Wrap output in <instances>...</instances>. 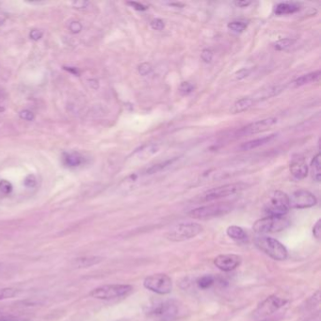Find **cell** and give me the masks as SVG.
I'll return each instance as SVG.
<instances>
[{
  "mask_svg": "<svg viewBox=\"0 0 321 321\" xmlns=\"http://www.w3.org/2000/svg\"><path fill=\"white\" fill-rule=\"evenodd\" d=\"M158 151H159V145L158 144L150 143V144L142 146L138 151L136 152V153H138V157H140L141 159H146V158L153 155L154 153H157Z\"/></svg>",
  "mask_w": 321,
  "mask_h": 321,
  "instance_id": "22",
  "label": "cell"
},
{
  "mask_svg": "<svg viewBox=\"0 0 321 321\" xmlns=\"http://www.w3.org/2000/svg\"><path fill=\"white\" fill-rule=\"evenodd\" d=\"M276 138L275 134L273 135H270V136H266V137H262V138H255L250 141H247L242 143L239 146V149L241 151H250V150H253L255 148H258L260 146H263L269 142H270L271 140H273Z\"/></svg>",
  "mask_w": 321,
  "mask_h": 321,
  "instance_id": "14",
  "label": "cell"
},
{
  "mask_svg": "<svg viewBox=\"0 0 321 321\" xmlns=\"http://www.w3.org/2000/svg\"><path fill=\"white\" fill-rule=\"evenodd\" d=\"M19 116L22 120H25V121H29V122H31V121H34L35 119V115L34 113L29 110V109H24L22 111L19 112Z\"/></svg>",
  "mask_w": 321,
  "mask_h": 321,
  "instance_id": "32",
  "label": "cell"
},
{
  "mask_svg": "<svg viewBox=\"0 0 321 321\" xmlns=\"http://www.w3.org/2000/svg\"><path fill=\"white\" fill-rule=\"evenodd\" d=\"M201 58L204 62L209 63L213 59V52L210 49H204L201 54Z\"/></svg>",
  "mask_w": 321,
  "mask_h": 321,
  "instance_id": "35",
  "label": "cell"
},
{
  "mask_svg": "<svg viewBox=\"0 0 321 321\" xmlns=\"http://www.w3.org/2000/svg\"><path fill=\"white\" fill-rule=\"evenodd\" d=\"M254 243L264 253H266L274 260H286L288 256V252L287 248L273 237L260 236L255 237Z\"/></svg>",
  "mask_w": 321,
  "mask_h": 321,
  "instance_id": "3",
  "label": "cell"
},
{
  "mask_svg": "<svg viewBox=\"0 0 321 321\" xmlns=\"http://www.w3.org/2000/svg\"><path fill=\"white\" fill-rule=\"evenodd\" d=\"M248 187V185L243 182H238V183L226 184L218 187H214L212 189L207 190L204 192L200 201L202 202H211L215 200L221 199L225 198L231 195L237 194L242 190H244Z\"/></svg>",
  "mask_w": 321,
  "mask_h": 321,
  "instance_id": "8",
  "label": "cell"
},
{
  "mask_svg": "<svg viewBox=\"0 0 321 321\" xmlns=\"http://www.w3.org/2000/svg\"><path fill=\"white\" fill-rule=\"evenodd\" d=\"M254 101L253 98H249V97H245L242 99H239L238 101H237L233 107L231 108V112L234 114H237V113H241L244 112L246 110H248L249 108L253 107Z\"/></svg>",
  "mask_w": 321,
  "mask_h": 321,
  "instance_id": "19",
  "label": "cell"
},
{
  "mask_svg": "<svg viewBox=\"0 0 321 321\" xmlns=\"http://www.w3.org/2000/svg\"><path fill=\"white\" fill-rule=\"evenodd\" d=\"M282 92V89L280 87H270L266 91H261L257 93V98L258 99H266L272 97L274 95H277L279 92Z\"/></svg>",
  "mask_w": 321,
  "mask_h": 321,
  "instance_id": "25",
  "label": "cell"
},
{
  "mask_svg": "<svg viewBox=\"0 0 321 321\" xmlns=\"http://www.w3.org/2000/svg\"><path fill=\"white\" fill-rule=\"evenodd\" d=\"M17 293V291L15 288H4L0 290V301L1 300H6V299H11L15 297Z\"/></svg>",
  "mask_w": 321,
  "mask_h": 321,
  "instance_id": "29",
  "label": "cell"
},
{
  "mask_svg": "<svg viewBox=\"0 0 321 321\" xmlns=\"http://www.w3.org/2000/svg\"><path fill=\"white\" fill-rule=\"evenodd\" d=\"M311 169H312V175L315 181L320 182L321 179V153H318L311 163Z\"/></svg>",
  "mask_w": 321,
  "mask_h": 321,
  "instance_id": "23",
  "label": "cell"
},
{
  "mask_svg": "<svg viewBox=\"0 0 321 321\" xmlns=\"http://www.w3.org/2000/svg\"><path fill=\"white\" fill-rule=\"evenodd\" d=\"M308 166L303 160H297L292 162L290 165L291 174L298 180L304 179L308 175Z\"/></svg>",
  "mask_w": 321,
  "mask_h": 321,
  "instance_id": "15",
  "label": "cell"
},
{
  "mask_svg": "<svg viewBox=\"0 0 321 321\" xmlns=\"http://www.w3.org/2000/svg\"><path fill=\"white\" fill-rule=\"evenodd\" d=\"M143 287L156 294L167 295L172 290V281L167 274L156 273L147 276L143 281Z\"/></svg>",
  "mask_w": 321,
  "mask_h": 321,
  "instance_id": "9",
  "label": "cell"
},
{
  "mask_svg": "<svg viewBox=\"0 0 321 321\" xmlns=\"http://www.w3.org/2000/svg\"><path fill=\"white\" fill-rule=\"evenodd\" d=\"M36 184H37V179L33 174L28 175L24 180V185L27 187H34L36 186Z\"/></svg>",
  "mask_w": 321,
  "mask_h": 321,
  "instance_id": "37",
  "label": "cell"
},
{
  "mask_svg": "<svg viewBox=\"0 0 321 321\" xmlns=\"http://www.w3.org/2000/svg\"><path fill=\"white\" fill-rule=\"evenodd\" d=\"M146 313L157 321H173L180 315V307L174 301H164L151 304Z\"/></svg>",
  "mask_w": 321,
  "mask_h": 321,
  "instance_id": "2",
  "label": "cell"
},
{
  "mask_svg": "<svg viewBox=\"0 0 321 321\" xmlns=\"http://www.w3.org/2000/svg\"><path fill=\"white\" fill-rule=\"evenodd\" d=\"M127 5L131 6L134 10H137L139 12H143V11H146L148 9L147 6H145L143 4H140L138 2H127Z\"/></svg>",
  "mask_w": 321,
  "mask_h": 321,
  "instance_id": "39",
  "label": "cell"
},
{
  "mask_svg": "<svg viewBox=\"0 0 321 321\" xmlns=\"http://www.w3.org/2000/svg\"><path fill=\"white\" fill-rule=\"evenodd\" d=\"M171 162H172V160H168V161H166V162H162V163H160V164H156V165H154V166H152L151 168L148 169L146 170V173H147V174L155 173V172L161 170L162 169L166 168L168 165L171 164Z\"/></svg>",
  "mask_w": 321,
  "mask_h": 321,
  "instance_id": "28",
  "label": "cell"
},
{
  "mask_svg": "<svg viewBox=\"0 0 321 321\" xmlns=\"http://www.w3.org/2000/svg\"><path fill=\"white\" fill-rule=\"evenodd\" d=\"M226 234L230 238H232L233 240H236L237 242H243V241H246L248 238L247 233L245 232L244 229L239 226H237V225L229 226L226 230Z\"/></svg>",
  "mask_w": 321,
  "mask_h": 321,
  "instance_id": "17",
  "label": "cell"
},
{
  "mask_svg": "<svg viewBox=\"0 0 321 321\" xmlns=\"http://www.w3.org/2000/svg\"><path fill=\"white\" fill-rule=\"evenodd\" d=\"M69 30L73 34H77L82 31V25L78 21H73L69 25Z\"/></svg>",
  "mask_w": 321,
  "mask_h": 321,
  "instance_id": "36",
  "label": "cell"
},
{
  "mask_svg": "<svg viewBox=\"0 0 321 321\" xmlns=\"http://www.w3.org/2000/svg\"><path fill=\"white\" fill-rule=\"evenodd\" d=\"M313 234L316 238L320 239L321 236V220H319L313 227Z\"/></svg>",
  "mask_w": 321,
  "mask_h": 321,
  "instance_id": "40",
  "label": "cell"
},
{
  "mask_svg": "<svg viewBox=\"0 0 321 321\" xmlns=\"http://www.w3.org/2000/svg\"><path fill=\"white\" fill-rule=\"evenodd\" d=\"M88 4H89V2H87V1H77V2L73 3V6L76 9H85L88 6Z\"/></svg>",
  "mask_w": 321,
  "mask_h": 321,
  "instance_id": "42",
  "label": "cell"
},
{
  "mask_svg": "<svg viewBox=\"0 0 321 321\" xmlns=\"http://www.w3.org/2000/svg\"><path fill=\"white\" fill-rule=\"evenodd\" d=\"M278 122V119L275 117H270L263 120H259L256 122H252L244 127H242L237 134L245 136V135H254L260 132H264L266 130H269L270 127H272L274 124Z\"/></svg>",
  "mask_w": 321,
  "mask_h": 321,
  "instance_id": "12",
  "label": "cell"
},
{
  "mask_svg": "<svg viewBox=\"0 0 321 321\" xmlns=\"http://www.w3.org/2000/svg\"><path fill=\"white\" fill-rule=\"evenodd\" d=\"M62 161L64 165L69 168H77L84 162V158L80 153H64L62 156Z\"/></svg>",
  "mask_w": 321,
  "mask_h": 321,
  "instance_id": "16",
  "label": "cell"
},
{
  "mask_svg": "<svg viewBox=\"0 0 321 321\" xmlns=\"http://www.w3.org/2000/svg\"><path fill=\"white\" fill-rule=\"evenodd\" d=\"M214 277L211 275L202 276L197 280V286L201 289L210 288L214 285Z\"/></svg>",
  "mask_w": 321,
  "mask_h": 321,
  "instance_id": "24",
  "label": "cell"
},
{
  "mask_svg": "<svg viewBox=\"0 0 321 321\" xmlns=\"http://www.w3.org/2000/svg\"><path fill=\"white\" fill-rule=\"evenodd\" d=\"M295 43L294 40L292 39H281L279 40L278 42L275 43V49L278 50V51H283V50H286L287 48H288L289 46H292L293 44Z\"/></svg>",
  "mask_w": 321,
  "mask_h": 321,
  "instance_id": "27",
  "label": "cell"
},
{
  "mask_svg": "<svg viewBox=\"0 0 321 321\" xmlns=\"http://www.w3.org/2000/svg\"><path fill=\"white\" fill-rule=\"evenodd\" d=\"M246 28H247V24L242 21H233L228 24V29L230 31L237 33H240L244 31Z\"/></svg>",
  "mask_w": 321,
  "mask_h": 321,
  "instance_id": "26",
  "label": "cell"
},
{
  "mask_svg": "<svg viewBox=\"0 0 321 321\" xmlns=\"http://www.w3.org/2000/svg\"><path fill=\"white\" fill-rule=\"evenodd\" d=\"M13 191V185L7 180H0V192L10 194Z\"/></svg>",
  "mask_w": 321,
  "mask_h": 321,
  "instance_id": "31",
  "label": "cell"
},
{
  "mask_svg": "<svg viewBox=\"0 0 321 321\" xmlns=\"http://www.w3.org/2000/svg\"><path fill=\"white\" fill-rule=\"evenodd\" d=\"M193 90H194V86L189 82H182L179 87V92L182 95H187L190 92H193Z\"/></svg>",
  "mask_w": 321,
  "mask_h": 321,
  "instance_id": "30",
  "label": "cell"
},
{
  "mask_svg": "<svg viewBox=\"0 0 321 321\" xmlns=\"http://www.w3.org/2000/svg\"><path fill=\"white\" fill-rule=\"evenodd\" d=\"M300 10V7L294 3H280L275 7V14L277 16H287L297 13Z\"/></svg>",
  "mask_w": 321,
  "mask_h": 321,
  "instance_id": "18",
  "label": "cell"
},
{
  "mask_svg": "<svg viewBox=\"0 0 321 321\" xmlns=\"http://www.w3.org/2000/svg\"><path fill=\"white\" fill-rule=\"evenodd\" d=\"M290 220L286 217H265L256 220L253 226V229L257 234H270L278 233L288 228Z\"/></svg>",
  "mask_w": 321,
  "mask_h": 321,
  "instance_id": "5",
  "label": "cell"
},
{
  "mask_svg": "<svg viewBox=\"0 0 321 321\" xmlns=\"http://www.w3.org/2000/svg\"><path fill=\"white\" fill-rule=\"evenodd\" d=\"M287 300L280 298L275 295H271L264 300L254 311V316L256 318H265L270 316L279 311L281 308L287 304Z\"/></svg>",
  "mask_w": 321,
  "mask_h": 321,
  "instance_id": "10",
  "label": "cell"
},
{
  "mask_svg": "<svg viewBox=\"0 0 321 321\" xmlns=\"http://www.w3.org/2000/svg\"><path fill=\"white\" fill-rule=\"evenodd\" d=\"M251 3H252L251 1H236L235 5L237 7H239V8H246L249 5H251Z\"/></svg>",
  "mask_w": 321,
  "mask_h": 321,
  "instance_id": "43",
  "label": "cell"
},
{
  "mask_svg": "<svg viewBox=\"0 0 321 321\" xmlns=\"http://www.w3.org/2000/svg\"><path fill=\"white\" fill-rule=\"evenodd\" d=\"M320 77H321V71L318 70V71L309 73L307 75H304V76L297 78L295 81V85L297 87H301L306 84H310V83L318 81L320 79Z\"/></svg>",
  "mask_w": 321,
  "mask_h": 321,
  "instance_id": "20",
  "label": "cell"
},
{
  "mask_svg": "<svg viewBox=\"0 0 321 321\" xmlns=\"http://www.w3.org/2000/svg\"><path fill=\"white\" fill-rule=\"evenodd\" d=\"M203 231V226L196 222H183L177 224L166 234L169 240L173 242H181L194 238Z\"/></svg>",
  "mask_w": 321,
  "mask_h": 321,
  "instance_id": "4",
  "label": "cell"
},
{
  "mask_svg": "<svg viewBox=\"0 0 321 321\" xmlns=\"http://www.w3.org/2000/svg\"><path fill=\"white\" fill-rule=\"evenodd\" d=\"M232 209L233 205L229 203H219L195 208L188 215L196 220H209L227 214Z\"/></svg>",
  "mask_w": 321,
  "mask_h": 321,
  "instance_id": "7",
  "label": "cell"
},
{
  "mask_svg": "<svg viewBox=\"0 0 321 321\" xmlns=\"http://www.w3.org/2000/svg\"><path fill=\"white\" fill-rule=\"evenodd\" d=\"M150 26L154 31H162L165 27V24H164L163 20H161L159 18H156V19H153V21L151 22Z\"/></svg>",
  "mask_w": 321,
  "mask_h": 321,
  "instance_id": "34",
  "label": "cell"
},
{
  "mask_svg": "<svg viewBox=\"0 0 321 321\" xmlns=\"http://www.w3.org/2000/svg\"><path fill=\"white\" fill-rule=\"evenodd\" d=\"M99 262H101V258L97 257V256H91V257H80L74 260V267L77 268V269H82V268H89L94 266L96 264H98Z\"/></svg>",
  "mask_w": 321,
  "mask_h": 321,
  "instance_id": "21",
  "label": "cell"
},
{
  "mask_svg": "<svg viewBox=\"0 0 321 321\" xmlns=\"http://www.w3.org/2000/svg\"><path fill=\"white\" fill-rule=\"evenodd\" d=\"M5 97H6V93H5L4 91L0 90V101H1V100H3Z\"/></svg>",
  "mask_w": 321,
  "mask_h": 321,
  "instance_id": "45",
  "label": "cell"
},
{
  "mask_svg": "<svg viewBox=\"0 0 321 321\" xmlns=\"http://www.w3.org/2000/svg\"><path fill=\"white\" fill-rule=\"evenodd\" d=\"M242 262L241 256L234 253L220 254L214 259V265L220 270L228 272L236 270L240 266Z\"/></svg>",
  "mask_w": 321,
  "mask_h": 321,
  "instance_id": "13",
  "label": "cell"
},
{
  "mask_svg": "<svg viewBox=\"0 0 321 321\" xmlns=\"http://www.w3.org/2000/svg\"><path fill=\"white\" fill-rule=\"evenodd\" d=\"M151 71H152V66L149 63H141L138 66V73L142 77L149 75L151 73Z\"/></svg>",
  "mask_w": 321,
  "mask_h": 321,
  "instance_id": "33",
  "label": "cell"
},
{
  "mask_svg": "<svg viewBox=\"0 0 321 321\" xmlns=\"http://www.w3.org/2000/svg\"><path fill=\"white\" fill-rule=\"evenodd\" d=\"M44 32L40 30H32L30 33V37L33 41H39L43 38Z\"/></svg>",
  "mask_w": 321,
  "mask_h": 321,
  "instance_id": "38",
  "label": "cell"
},
{
  "mask_svg": "<svg viewBox=\"0 0 321 321\" xmlns=\"http://www.w3.org/2000/svg\"><path fill=\"white\" fill-rule=\"evenodd\" d=\"M10 315H8V314H4V313H0V321H3V320H5V319H7L8 317H9Z\"/></svg>",
  "mask_w": 321,
  "mask_h": 321,
  "instance_id": "44",
  "label": "cell"
},
{
  "mask_svg": "<svg viewBox=\"0 0 321 321\" xmlns=\"http://www.w3.org/2000/svg\"><path fill=\"white\" fill-rule=\"evenodd\" d=\"M289 198L290 208L296 209H304L315 206L318 203L317 197L308 190L300 189L293 192Z\"/></svg>",
  "mask_w": 321,
  "mask_h": 321,
  "instance_id": "11",
  "label": "cell"
},
{
  "mask_svg": "<svg viewBox=\"0 0 321 321\" xmlns=\"http://www.w3.org/2000/svg\"><path fill=\"white\" fill-rule=\"evenodd\" d=\"M290 209L288 195L281 190L271 192L264 203V211L270 217H285Z\"/></svg>",
  "mask_w": 321,
  "mask_h": 321,
  "instance_id": "1",
  "label": "cell"
},
{
  "mask_svg": "<svg viewBox=\"0 0 321 321\" xmlns=\"http://www.w3.org/2000/svg\"><path fill=\"white\" fill-rule=\"evenodd\" d=\"M133 291L129 285H107L94 288L90 293L91 297L97 300H113L128 296Z\"/></svg>",
  "mask_w": 321,
  "mask_h": 321,
  "instance_id": "6",
  "label": "cell"
},
{
  "mask_svg": "<svg viewBox=\"0 0 321 321\" xmlns=\"http://www.w3.org/2000/svg\"><path fill=\"white\" fill-rule=\"evenodd\" d=\"M0 267H1V265H0Z\"/></svg>",
  "mask_w": 321,
  "mask_h": 321,
  "instance_id": "46",
  "label": "cell"
},
{
  "mask_svg": "<svg viewBox=\"0 0 321 321\" xmlns=\"http://www.w3.org/2000/svg\"><path fill=\"white\" fill-rule=\"evenodd\" d=\"M250 73H251V70L244 68V69H241L238 72H237L235 76H236L237 79L241 80V79H244L245 77H248L250 75Z\"/></svg>",
  "mask_w": 321,
  "mask_h": 321,
  "instance_id": "41",
  "label": "cell"
}]
</instances>
